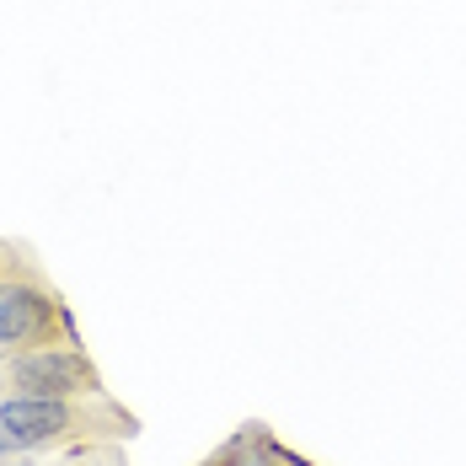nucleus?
<instances>
[{"label": "nucleus", "instance_id": "1", "mask_svg": "<svg viewBox=\"0 0 466 466\" xmlns=\"http://www.w3.org/2000/svg\"><path fill=\"white\" fill-rule=\"evenodd\" d=\"M0 423L22 445V456H44L65 445H102V440H129L140 423L107 397H0Z\"/></svg>", "mask_w": 466, "mask_h": 466}, {"label": "nucleus", "instance_id": "2", "mask_svg": "<svg viewBox=\"0 0 466 466\" xmlns=\"http://www.w3.org/2000/svg\"><path fill=\"white\" fill-rule=\"evenodd\" d=\"M38 343H81V327L33 263L0 247V354L38 349Z\"/></svg>", "mask_w": 466, "mask_h": 466}, {"label": "nucleus", "instance_id": "3", "mask_svg": "<svg viewBox=\"0 0 466 466\" xmlns=\"http://www.w3.org/2000/svg\"><path fill=\"white\" fill-rule=\"evenodd\" d=\"M107 397L102 370L81 343H38L0 354V397Z\"/></svg>", "mask_w": 466, "mask_h": 466}, {"label": "nucleus", "instance_id": "4", "mask_svg": "<svg viewBox=\"0 0 466 466\" xmlns=\"http://www.w3.org/2000/svg\"><path fill=\"white\" fill-rule=\"evenodd\" d=\"M198 466H284V445L268 423H241L220 451H209Z\"/></svg>", "mask_w": 466, "mask_h": 466}, {"label": "nucleus", "instance_id": "5", "mask_svg": "<svg viewBox=\"0 0 466 466\" xmlns=\"http://www.w3.org/2000/svg\"><path fill=\"white\" fill-rule=\"evenodd\" d=\"M65 466H124V456L113 451V440H102V445H81V456Z\"/></svg>", "mask_w": 466, "mask_h": 466}, {"label": "nucleus", "instance_id": "6", "mask_svg": "<svg viewBox=\"0 0 466 466\" xmlns=\"http://www.w3.org/2000/svg\"><path fill=\"white\" fill-rule=\"evenodd\" d=\"M16 456H22V445H16V440H11V429L0 423V461H16Z\"/></svg>", "mask_w": 466, "mask_h": 466}, {"label": "nucleus", "instance_id": "7", "mask_svg": "<svg viewBox=\"0 0 466 466\" xmlns=\"http://www.w3.org/2000/svg\"><path fill=\"white\" fill-rule=\"evenodd\" d=\"M0 466H38L33 456H16V461H0Z\"/></svg>", "mask_w": 466, "mask_h": 466}, {"label": "nucleus", "instance_id": "8", "mask_svg": "<svg viewBox=\"0 0 466 466\" xmlns=\"http://www.w3.org/2000/svg\"><path fill=\"white\" fill-rule=\"evenodd\" d=\"M284 466H289V461H284Z\"/></svg>", "mask_w": 466, "mask_h": 466}]
</instances>
